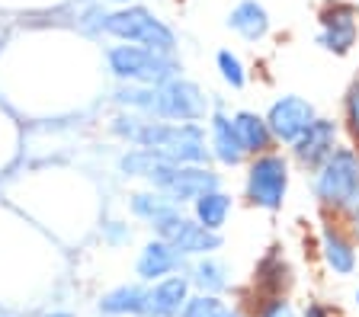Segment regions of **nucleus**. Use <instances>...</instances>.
<instances>
[{"label":"nucleus","mask_w":359,"mask_h":317,"mask_svg":"<svg viewBox=\"0 0 359 317\" xmlns=\"http://www.w3.org/2000/svg\"><path fill=\"white\" fill-rule=\"evenodd\" d=\"M234 132H238V141L244 148V154H266V148L273 144V132H269L266 119L257 113H238L234 115Z\"/></svg>","instance_id":"obj_15"},{"label":"nucleus","mask_w":359,"mask_h":317,"mask_svg":"<svg viewBox=\"0 0 359 317\" xmlns=\"http://www.w3.org/2000/svg\"><path fill=\"white\" fill-rule=\"evenodd\" d=\"M177 61L173 55L154 52L144 45H116L109 48V71L119 80H128L135 87H157L177 77Z\"/></svg>","instance_id":"obj_4"},{"label":"nucleus","mask_w":359,"mask_h":317,"mask_svg":"<svg viewBox=\"0 0 359 317\" xmlns=\"http://www.w3.org/2000/svg\"><path fill=\"white\" fill-rule=\"evenodd\" d=\"M132 211L138 215V218L157 225L161 218H167V215H173V211H180V209H177L173 199L164 196V192H138V196L132 199Z\"/></svg>","instance_id":"obj_20"},{"label":"nucleus","mask_w":359,"mask_h":317,"mask_svg":"<svg viewBox=\"0 0 359 317\" xmlns=\"http://www.w3.org/2000/svg\"><path fill=\"white\" fill-rule=\"evenodd\" d=\"M318 119L314 115V106L302 97H283L276 103L269 106V115H266V125L273 132V138L279 141H299L308 129H311V122Z\"/></svg>","instance_id":"obj_8"},{"label":"nucleus","mask_w":359,"mask_h":317,"mask_svg":"<svg viewBox=\"0 0 359 317\" xmlns=\"http://www.w3.org/2000/svg\"><path fill=\"white\" fill-rule=\"evenodd\" d=\"M180 260L183 257H180L170 244L151 241L148 247L142 250V257H138V276H142L144 282H161L180 269Z\"/></svg>","instance_id":"obj_12"},{"label":"nucleus","mask_w":359,"mask_h":317,"mask_svg":"<svg viewBox=\"0 0 359 317\" xmlns=\"http://www.w3.org/2000/svg\"><path fill=\"white\" fill-rule=\"evenodd\" d=\"M228 23H231L234 32H241L244 38L257 42V38L266 36L269 16H266V10H263L257 0H244V3H238V7L231 10V20H228Z\"/></svg>","instance_id":"obj_17"},{"label":"nucleus","mask_w":359,"mask_h":317,"mask_svg":"<svg viewBox=\"0 0 359 317\" xmlns=\"http://www.w3.org/2000/svg\"><path fill=\"white\" fill-rule=\"evenodd\" d=\"M321 250H324V263L330 266L334 272L340 276H350L356 269V250H353L350 237L344 231H337V227H324L321 231Z\"/></svg>","instance_id":"obj_14"},{"label":"nucleus","mask_w":359,"mask_h":317,"mask_svg":"<svg viewBox=\"0 0 359 317\" xmlns=\"http://www.w3.org/2000/svg\"><path fill=\"white\" fill-rule=\"evenodd\" d=\"M334 151H337V125L327 119H314L311 129L292 144L295 160L305 167H321Z\"/></svg>","instance_id":"obj_11"},{"label":"nucleus","mask_w":359,"mask_h":317,"mask_svg":"<svg viewBox=\"0 0 359 317\" xmlns=\"http://www.w3.org/2000/svg\"><path fill=\"white\" fill-rule=\"evenodd\" d=\"M327 52L346 55L356 42V10L350 3H330L321 13V36H318Z\"/></svg>","instance_id":"obj_9"},{"label":"nucleus","mask_w":359,"mask_h":317,"mask_svg":"<svg viewBox=\"0 0 359 317\" xmlns=\"http://www.w3.org/2000/svg\"><path fill=\"white\" fill-rule=\"evenodd\" d=\"M353 231H356V234H359V209L353 211Z\"/></svg>","instance_id":"obj_29"},{"label":"nucleus","mask_w":359,"mask_h":317,"mask_svg":"<svg viewBox=\"0 0 359 317\" xmlns=\"http://www.w3.org/2000/svg\"><path fill=\"white\" fill-rule=\"evenodd\" d=\"M180 317H234V311L218 295H193Z\"/></svg>","instance_id":"obj_21"},{"label":"nucleus","mask_w":359,"mask_h":317,"mask_svg":"<svg viewBox=\"0 0 359 317\" xmlns=\"http://www.w3.org/2000/svg\"><path fill=\"white\" fill-rule=\"evenodd\" d=\"M212 151H215V157L228 167L241 164V157H244V148H241V141H238L231 115H224V113L212 115Z\"/></svg>","instance_id":"obj_16"},{"label":"nucleus","mask_w":359,"mask_h":317,"mask_svg":"<svg viewBox=\"0 0 359 317\" xmlns=\"http://www.w3.org/2000/svg\"><path fill=\"white\" fill-rule=\"evenodd\" d=\"M228 211H231V199L224 196V192H218V189L196 199V221L202 227L215 231V234H218V227L224 225V218H228Z\"/></svg>","instance_id":"obj_19"},{"label":"nucleus","mask_w":359,"mask_h":317,"mask_svg":"<svg viewBox=\"0 0 359 317\" xmlns=\"http://www.w3.org/2000/svg\"><path fill=\"white\" fill-rule=\"evenodd\" d=\"M346 122H350V132L359 141V80L353 83L350 93H346Z\"/></svg>","instance_id":"obj_24"},{"label":"nucleus","mask_w":359,"mask_h":317,"mask_svg":"<svg viewBox=\"0 0 359 317\" xmlns=\"http://www.w3.org/2000/svg\"><path fill=\"white\" fill-rule=\"evenodd\" d=\"M314 192L327 209L356 211L359 209V154L353 148H337L321 167Z\"/></svg>","instance_id":"obj_3"},{"label":"nucleus","mask_w":359,"mask_h":317,"mask_svg":"<svg viewBox=\"0 0 359 317\" xmlns=\"http://www.w3.org/2000/svg\"><path fill=\"white\" fill-rule=\"evenodd\" d=\"M106 3H135V0H106Z\"/></svg>","instance_id":"obj_30"},{"label":"nucleus","mask_w":359,"mask_h":317,"mask_svg":"<svg viewBox=\"0 0 359 317\" xmlns=\"http://www.w3.org/2000/svg\"><path fill=\"white\" fill-rule=\"evenodd\" d=\"M0 317H7V314H4V311H0Z\"/></svg>","instance_id":"obj_31"},{"label":"nucleus","mask_w":359,"mask_h":317,"mask_svg":"<svg viewBox=\"0 0 359 317\" xmlns=\"http://www.w3.org/2000/svg\"><path fill=\"white\" fill-rule=\"evenodd\" d=\"M42 317H74L71 311H48V314H42Z\"/></svg>","instance_id":"obj_28"},{"label":"nucleus","mask_w":359,"mask_h":317,"mask_svg":"<svg viewBox=\"0 0 359 317\" xmlns=\"http://www.w3.org/2000/svg\"><path fill=\"white\" fill-rule=\"evenodd\" d=\"M260 317H295V311H292V304L285 302V298H269V302L263 304Z\"/></svg>","instance_id":"obj_26"},{"label":"nucleus","mask_w":359,"mask_h":317,"mask_svg":"<svg viewBox=\"0 0 359 317\" xmlns=\"http://www.w3.org/2000/svg\"><path fill=\"white\" fill-rule=\"evenodd\" d=\"M103 32H109L116 38H126V42H135V45L164 52V55H173V45H177V36L170 32V26H164L144 7H122L116 13H109Z\"/></svg>","instance_id":"obj_5"},{"label":"nucleus","mask_w":359,"mask_h":317,"mask_svg":"<svg viewBox=\"0 0 359 317\" xmlns=\"http://www.w3.org/2000/svg\"><path fill=\"white\" fill-rule=\"evenodd\" d=\"M305 317H334V314H330V311L324 308V304L314 302V304H308V308H305Z\"/></svg>","instance_id":"obj_27"},{"label":"nucleus","mask_w":359,"mask_h":317,"mask_svg":"<svg viewBox=\"0 0 359 317\" xmlns=\"http://www.w3.org/2000/svg\"><path fill=\"white\" fill-rule=\"evenodd\" d=\"M189 286L202 288V295H218V292H224V288L231 286V279H228L224 263H218V260H212V257H202L199 263L193 266Z\"/></svg>","instance_id":"obj_18"},{"label":"nucleus","mask_w":359,"mask_h":317,"mask_svg":"<svg viewBox=\"0 0 359 317\" xmlns=\"http://www.w3.org/2000/svg\"><path fill=\"white\" fill-rule=\"evenodd\" d=\"M289 189V164L283 154H260L247 167V199L260 209H279Z\"/></svg>","instance_id":"obj_6"},{"label":"nucleus","mask_w":359,"mask_h":317,"mask_svg":"<svg viewBox=\"0 0 359 317\" xmlns=\"http://www.w3.org/2000/svg\"><path fill=\"white\" fill-rule=\"evenodd\" d=\"M144 295L148 288L138 286V282H126V286H116L112 292H106L100 298V314L106 317H142L144 314Z\"/></svg>","instance_id":"obj_13"},{"label":"nucleus","mask_w":359,"mask_h":317,"mask_svg":"<svg viewBox=\"0 0 359 317\" xmlns=\"http://www.w3.org/2000/svg\"><path fill=\"white\" fill-rule=\"evenodd\" d=\"M154 231L161 234V241L170 244V247L177 250L180 257H205V253L218 250V244H222V237H218L215 231L202 227L199 221L183 218L180 211H173V215L161 218L154 225Z\"/></svg>","instance_id":"obj_7"},{"label":"nucleus","mask_w":359,"mask_h":317,"mask_svg":"<svg viewBox=\"0 0 359 317\" xmlns=\"http://www.w3.org/2000/svg\"><path fill=\"white\" fill-rule=\"evenodd\" d=\"M112 132L128 138L132 144L154 151L173 164L199 167L205 160V135L196 122H144L138 115H119L112 122Z\"/></svg>","instance_id":"obj_1"},{"label":"nucleus","mask_w":359,"mask_h":317,"mask_svg":"<svg viewBox=\"0 0 359 317\" xmlns=\"http://www.w3.org/2000/svg\"><path fill=\"white\" fill-rule=\"evenodd\" d=\"M189 302V279L187 276H167L154 282L144 295V314L142 317H180Z\"/></svg>","instance_id":"obj_10"},{"label":"nucleus","mask_w":359,"mask_h":317,"mask_svg":"<svg viewBox=\"0 0 359 317\" xmlns=\"http://www.w3.org/2000/svg\"><path fill=\"white\" fill-rule=\"evenodd\" d=\"M356 302H359V295H356Z\"/></svg>","instance_id":"obj_32"},{"label":"nucleus","mask_w":359,"mask_h":317,"mask_svg":"<svg viewBox=\"0 0 359 317\" xmlns=\"http://www.w3.org/2000/svg\"><path fill=\"white\" fill-rule=\"evenodd\" d=\"M122 106H132L144 115H157V119H173V122H196L205 115V97L193 80H173L157 83V87H122L116 93Z\"/></svg>","instance_id":"obj_2"},{"label":"nucleus","mask_w":359,"mask_h":317,"mask_svg":"<svg viewBox=\"0 0 359 317\" xmlns=\"http://www.w3.org/2000/svg\"><path fill=\"white\" fill-rule=\"evenodd\" d=\"M128 237H132V231H128V225H122V221H109V225H103V241L106 244H126Z\"/></svg>","instance_id":"obj_25"},{"label":"nucleus","mask_w":359,"mask_h":317,"mask_svg":"<svg viewBox=\"0 0 359 317\" xmlns=\"http://www.w3.org/2000/svg\"><path fill=\"white\" fill-rule=\"evenodd\" d=\"M218 71H222V77L231 87H244V80H247V74H244V64H241V58L238 55H231V52H218Z\"/></svg>","instance_id":"obj_23"},{"label":"nucleus","mask_w":359,"mask_h":317,"mask_svg":"<svg viewBox=\"0 0 359 317\" xmlns=\"http://www.w3.org/2000/svg\"><path fill=\"white\" fill-rule=\"evenodd\" d=\"M234 317H238V314H234Z\"/></svg>","instance_id":"obj_33"},{"label":"nucleus","mask_w":359,"mask_h":317,"mask_svg":"<svg viewBox=\"0 0 359 317\" xmlns=\"http://www.w3.org/2000/svg\"><path fill=\"white\" fill-rule=\"evenodd\" d=\"M257 272H260V276H257V282H260V286L266 288L273 298H279L276 292L285 286V282H289V269H285L283 260H279L276 253H269V257L260 263V269H257Z\"/></svg>","instance_id":"obj_22"}]
</instances>
